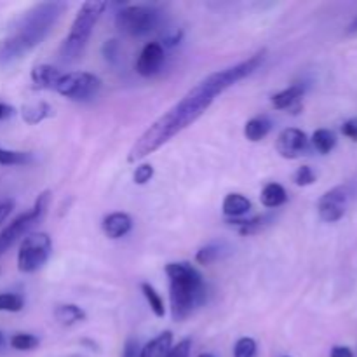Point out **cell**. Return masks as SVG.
Wrapping results in <instances>:
<instances>
[{"label": "cell", "mask_w": 357, "mask_h": 357, "mask_svg": "<svg viewBox=\"0 0 357 357\" xmlns=\"http://www.w3.org/2000/svg\"><path fill=\"white\" fill-rule=\"evenodd\" d=\"M265 59V51L257 52L251 58L244 59V61L237 63V65L229 66V68L218 70V72L211 73L206 79H202L201 82L195 84L183 98H181L178 103H174L173 107L167 112H164V115H160L138 139H136L135 145L129 150L128 160L129 162H136V160L143 159V157L150 155L155 150H159L164 143L169 142L171 138L181 132L183 129H187L188 126L194 124L209 107L215 101V98L218 94H222L223 91L232 87L234 84H237L239 80L246 79L248 75L255 72V70L260 68V65Z\"/></svg>", "instance_id": "cell-1"}, {"label": "cell", "mask_w": 357, "mask_h": 357, "mask_svg": "<svg viewBox=\"0 0 357 357\" xmlns=\"http://www.w3.org/2000/svg\"><path fill=\"white\" fill-rule=\"evenodd\" d=\"M68 9L65 2H40L24 10L0 38V66L16 65L30 54L51 33L61 14Z\"/></svg>", "instance_id": "cell-2"}, {"label": "cell", "mask_w": 357, "mask_h": 357, "mask_svg": "<svg viewBox=\"0 0 357 357\" xmlns=\"http://www.w3.org/2000/svg\"><path fill=\"white\" fill-rule=\"evenodd\" d=\"M171 314L174 321H183L206 300V282L190 264H167Z\"/></svg>", "instance_id": "cell-3"}, {"label": "cell", "mask_w": 357, "mask_h": 357, "mask_svg": "<svg viewBox=\"0 0 357 357\" xmlns=\"http://www.w3.org/2000/svg\"><path fill=\"white\" fill-rule=\"evenodd\" d=\"M105 9H107V2H100V0H89V2L82 3L75 21L72 23V28H70L68 37L63 40L61 47H59V59L63 63H73L82 56L84 49L87 47V42L93 35L94 26Z\"/></svg>", "instance_id": "cell-4"}, {"label": "cell", "mask_w": 357, "mask_h": 357, "mask_svg": "<svg viewBox=\"0 0 357 357\" xmlns=\"http://www.w3.org/2000/svg\"><path fill=\"white\" fill-rule=\"evenodd\" d=\"M49 201H51V192L49 190L42 192V194L37 197V201H35L33 208H31L30 211H26V213H23V215L17 216L16 220H13V222H10L9 225H7L6 229L0 232V255L6 253V251L9 250L13 244H16L17 241L24 236V234L30 232V230L33 229V227L37 225L42 218H44L45 211H47Z\"/></svg>", "instance_id": "cell-5"}, {"label": "cell", "mask_w": 357, "mask_h": 357, "mask_svg": "<svg viewBox=\"0 0 357 357\" xmlns=\"http://www.w3.org/2000/svg\"><path fill=\"white\" fill-rule=\"evenodd\" d=\"M160 24V10L152 6H128L115 14V26L122 33L143 37Z\"/></svg>", "instance_id": "cell-6"}, {"label": "cell", "mask_w": 357, "mask_h": 357, "mask_svg": "<svg viewBox=\"0 0 357 357\" xmlns=\"http://www.w3.org/2000/svg\"><path fill=\"white\" fill-rule=\"evenodd\" d=\"M51 251L52 243L47 234H28L17 251V268L23 274H33L49 260Z\"/></svg>", "instance_id": "cell-7"}, {"label": "cell", "mask_w": 357, "mask_h": 357, "mask_svg": "<svg viewBox=\"0 0 357 357\" xmlns=\"http://www.w3.org/2000/svg\"><path fill=\"white\" fill-rule=\"evenodd\" d=\"M101 89V80L96 75L87 72H70L63 73L61 79L56 84L54 91L61 96L70 98L73 101H87L96 96Z\"/></svg>", "instance_id": "cell-8"}, {"label": "cell", "mask_w": 357, "mask_h": 357, "mask_svg": "<svg viewBox=\"0 0 357 357\" xmlns=\"http://www.w3.org/2000/svg\"><path fill=\"white\" fill-rule=\"evenodd\" d=\"M349 199H351V194L345 187H335L321 195L319 202H317V213H319L321 220L326 223H335L344 218L347 213Z\"/></svg>", "instance_id": "cell-9"}, {"label": "cell", "mask_w": 357, "mask_h": 357, "mask_svg": "<svg viewBox=\"0 0 357 357\" xmlns=\"http://www.w3.org/2000/svg\"><path fill=\"white\" fill-rule=\"evenodd\" d=\"M310 139L307 138L305 132L302 129L288 128L278 136L275 142V149L281 153L284 159H298V157L305 155L309 152Z\"/></svg>", "instance_id": "cell-10"}, {"label": "cell", "mask_w": 357, "mask_h": 357, "mask_svg": "<svg viewBox=\"0 0 357 357\" xmlns=\"http://www.w3.org/2000/svg\"><path fill=\"white\" fill-rule=\"evenodd\" d=\"M164 59H166V54H164V47L159 42H149L145 47L139 52V58L136 61V72L143 77H152L162 68Z\"/></svg>", "instance_id": "cell-11"}, {"label": "cell", "mask_w": 357, "mask_h": 357, "mask_svg": "<svg viewBox=\"0 0 357 357\" xmlns=\"http://www.w3.org/2000/svg\"><path fill=\"white\" fill-rule=\"evenodd\" d=\"M101 227H103V232L107 234V237H110V239H121L126 234L131 232L132 220L126 213H112V215H108L103 220Z\"/></svg>", "instance_id": "cell-12"}, {"label": "cell", "mask_w": 357, "mask_h": 357, "mask_svg": "<svg viewBox=\"0 0 357 357\" xmlns=\"http://www.w3.org/2000/svg\"><path fill=\"white\" fill-rule=\"evenodd\" d=\"M63 73L51 65H37L31 70V82L38 89H54Z\"/></svg>", "instance_id": "cell-13"}, {"label": "cell", "mask_w": 357, "mask_h": 357, "mask_svg": "<svg viewBox=\"0 0 357 357\" xmlns=\"http://www.w3.org/2000/svg\"><path fill=\"white\" fill-rule=\"evenodd\" d=\"M251 201L244 197L243 194H229L223 199V215L230 216L232 220L241 218L246 213H250Z\"/></svg>", "instance_id": "cell-14"}, {"label": "cell", "mask_w": 357, "mask_h": 357, "mask_svg": "<svg viewBox=\"0 0 357 357\" xmlns=\"http://www.w3.org/2000/svg\"><path fill=\"white\" fill-rule=\"evenodd\" d=\"M173 333L171 331H164L159 337L153 338L150 344H146L145 347L139 352V357H166L169 349L173 347Z\"/></svg>", "instance_id": "cell-15"}, {"label": "cell", "mask_w": 357, "mask_h": 357, "mask_svg": "<svg viewBox=\"0 0 357 357\" xmlns=\"http://www.w3.org/2000/svg\"><path fill=\"white\" fill-rule=\"evenodd\" d=\"M54 115V108L51 105H47L45 101H40V103H33V105H24L21 108V117L26 124L35 126L38 122L45 121V119L52 117Z\"/></svg>", "instance_id": "cell-16"}, {"label": "cell", "mask_w": 357, "mask_h": 357, "mask_svg": "<svg viewBox=\"0 0 357 357\" xmlns=\"http://www.w3.org/2000/svg\"><path fill=\"white\" fill-rule=\"evenodd\" d=\"M303 94H305V87L300 86V84H295V86H289L288 89L274 94L272 96V105L278 110H286V108H291L293 105L298 103L303 98Z\"/></svg>", "instance_id": "cell-17"}, {"label": "cell", "mask_w": 357, "mask_h": 357, "mask_svg": "<svg viewBox=\"0 0 357 357\" xmlns=\"http://www.w3.org/2000/svg\"><path fill=\"white\" fill-rule=\"evenodd\" d=\"M260 201L265 208L268 209H278L288 201V194H286L284 187L279 183H267L261 190Z\"/></svg>", "instance_id": "cell-18"}, {"label": "cell", "mask_w": 357, "mask_h": 357, "mask_svg": "<svg viewBox=\"0 0 357 357\" xmlns=\"http://www.w3.org/2000/svg\"><path fill=\"white\" fill-rule=\"evenodd\" d=\"M229 251V246H227L225 243H209L197 251L195 260L201 265H211L215 264V261L222 260L223 257H227Z\"/></svg>", "instance_id": "cell-19"}, {"label": "cell", "mask_w": 357, "mask_h": 357, "mask_svg": "<svg viewBox=\"0 0 357 357\" xmlns=\"http://www.w3.org/2000/svg\"><path fill=\"white\" fill-rule=\"evenodd\" d=\"M54 317L59 324H63V326H72V324L86 321L87 316H86V312H84V309H80L79 305H73V303H65V305L56 307Z\"/></svg>", "instance_id": "cell-20"}, {"label": "cell", "mask_w": 357, "mask_h": 357, "mask_svg": "<svg viewBox=\"0 0 357 357\" xmlns=\"http://www.w3.org/2000/svg\"><path fill=\"white\" fill-rule=\"evenodd\" d=\"M272 129V122L268 121L265 115H261V117H253L251 121L246 122V126H244V136H246L250 142H260V139H264L265 136L271 132Z\"/></svg>", "instance_id": "cell-21"}, {"label": "cell", "mask_w": 357, "mask_h": 357, "mask_svg": "<svg viewBox=\"0 0 357 357\" xmlns=\"http://www.w3.org/2000/svg\"><path fill=\"white\" fill-rule=\"evenodd\" d=\"M310 142H312V146L317 152L326 155V153H330L331 150L337 146V136H335V132L330 131V129H317L312 135V139H310Z\"/></svg>", "instance_id": "cell-22"}, {"label": "cell", "mask_w": 357, "mask_h": 357, "mask_svg": "<svg viewBox=\"0 0 357 357\" xmlns=\"http://www.w3.org/2000/svg\"><path fill=\"white\" fill-rule=\"evenodd\" d=\"M274 222V215H264L257 216V218L246 220V222H241V220H232V223H236L239 227L241 236H251V234L260 232L261 229H265L267 225Z\"/></svg>", "instance_id": "cell-23"}, {"label": "cell", "mask_w": 357, "mask_h": 357, "mask_svg": "<svg viewBox=\"0 0 357 357\" xmlns=\"http://www.w3.org/2000/svg\"><path fill=\"white\" fill-rule=\"evenodd\" d=\"M33 160L30 152H17V150L0 149V164L2 166H26Z\"/></svg>", "instance_id": "cell-24"}, {"label": "cell", "mask_w": 357, "mask_h": 357, "mask_svg": "<svg viewBox=\"0 0 357 357\" xmlns=\"http://www.w3.org/2000/svg\"><path fill=\"white\" fill-rule=\"evenodd\" d=\"M142 293L145 295L146 302H149L150 310H152L157 317H164V314H166V307H164V300L160 298V295L155 291V288H153L152 284H149V282H143Z\"/></svg>", "instance_id": "cell-25"}, {"label": "cell", "mask_w": 357, "mask_h": 357, "mask_svg": "<svg viewBox=\"0 0 357 357\" xmlns=\"http://www.w3.org/2000/svg\"><path fill=\"white\" fill-rule=\"evenodd\" d=\"M24 307V300L16 293H0V312H20Z\"/></svg>", "instance_id": "cell-26"}, {"label": "cell", "mask_w": 357, "mask_h": 357, "mask_svg": "<svg viewBox=\"0 0 357 357\" xmlns=\"http://www.w3.org/2000/svg\"><path fill=\"white\" fill-rule=\"evenodd\" d=\"M38 344L40 340L30 333H16L10 337V347L16 351H33L35 347H38Z\"/></svg>", "instance_id": "cell-27"}, {"label": "cell", "mask_w": 357, "mask_h": 357, "mask_svg": "<svg viewBox=\"0 0 357 357\" xmlns=\"http://www.w3.org/2000/svg\"><path fill=\"white\" fill-rule=\"evenodd\" d=\"M257 354V342L253 338H241L234 347V357H255Z\"/></svg>", "instance_id": "cell-28"}, {"label": "cell", "mask_w": 357, "mask_h": 357, "mask_svg": "<svg viewBox=\"0 0 357 357\" xmlns=\"http://www.w3.org/2000/svg\"><path fill=\"white\" fill-rule=\"evenodd\" d=\"M314 181H316V173L312 171V167L310 166L298 167V171L295 173V183L298 185V187H309V185H312Z\"/></svg>", "instance_id": "cell-29"}, {"label": "cell", "mask_w": 357, "mask_h": 357, "mask_svg": "<svg viewBox=\"0 0 357 357\" xmlns=\"http://www.w3.org/2000/svg\"><path fill=\"white\" fill-rule=\"evenodd\" d=\"M152 178H153V166H150V164H142V166L136 167L135 174H132V180H135L136 185L149 183Z\"/></svg>", "instance_id": "cell-30"}, {"label": "cell", "mask_w": 357, "mask_h": 357, "mask_svg": "<svg viewBox=\"0 0 357 357\" xmlns=\"http://www.w3.org/2000/svg\"><path fill=\"white\" fill-rule=\"evenodd\" d=\"M119 54H121V47H119L117 40H107L103 44V56L108 63L115 65L119 61Z\"/></svg>", "instance_id": "cell-31"}, {"label": "cell", "mask_w": 357, "mask_h": 357, "mask_svg": "<svg viewBox=\"0 0 357 357\" xmlns=\"http://www.w3.org/2000/svg\"><path fill=\"white\" fill-rule=\"evenodd\" d=\"M190 349H192V342L190 338H183L181 342H178L174 347L169 349L166 357H188L190 356Z\"/></svg>", "instance_id": "cell-32"}, {"label": "cell", "mask_w": 357, "mask_h": 357, "mask_svg": "<svg viewBox=\"0 0 357 357\" xmlns=\"http://www.w3.org/2000/svg\"><path fill=\"white\" fill-rule=\"evenodd\" d=\"M342 135L347 136L352 142H357V119H349L342 126Z\"/></svg>", "instance_id": "cell-33"}, {"label": "cell", "mask_w": 357, "mask_h": 357, "mask_svg": "<svg viewBox=\"0 0 357 357\" xmlns=\"http://www.w3.org/2000/svg\"><path fill=\"white\" fill-rule=\"evenodd\" d=\"M139 344L138 340L135 338H129L128 342L124 344V349H122V356L121 357H139Z\"/></svg>", "instance_id": "cell-34"}, {"label": "cell", "mask_w": 357, "mask_h": 357, "mask_svg": "<svg viewBox=\"0 0 357 357\" xmlns=\"http://www.w3.org/2000/svg\"><path fill=\"white\" fill-rule=\"evenodd\" d=\"M330 357H354V352H352L351 347H345V345H335L331 349Z\"/></svg>", "instance_id": "cell-35"}, {"label": "cell", "mask_w": 357, "mask_h": 357, "mask_svg": "<svg viewBox=\"0 0 357 357\" xmlns=\"http://www.w3.org/2000/svg\"><path fill=\"white\" fill-rule=\"evenodd\" d=\"M14 209L13 201H2L0 202V223H3L7 220V216L10 215V211Z\"/></svg>", "instance_id": "cell-36"}, {"label": "cell", "mask_w": 357, "mask_h": 357, "mask_svg": "<svg viewBox=\"0 0 357 357\" xmlns=\"http://www.w3.org/2000/svg\"><path fill=\"white\" fill-rule=\"evenodd\" d=\"M14 114H16V108L7 103H0V121H6V119L13 117Z\"/></svg>", "instance_id": "cell-37"}, {"label": "cell", "mask_w": 357, "mask_h": 357, "mask_svg": "<svg viewBox=\"0 0 357 357\" xmlns=\"http://www.w3.org/2000/svg\"><path fill=\"white\" fill-rule=\"evenodd\" d=\"M3 345H6V337H3V333L0 331V349H2Z\"/></svg>", "instance_id": "cell-38"}, {"label": "cell", "mask_w": 357, "mask_h": 357, "mask_svg": "<svg viewBox=\"0 0 357 357\" xmlns=\"http://www.w3.org/2000/svg\"><path fill=\"white\" fill-rule=\"evenodd\" d=\"M351 30H352V31L357 30V17H356V20H354V23L351 24Z\"/></svg>", "instance_id": "cell-39"}, {"label": "cell", "mask_w": 357, "mask_h": 357, "mask_svg": "<svg viewBox=\"0 0 357 357\" xmlns=\"http://www.w3.org/2000/svg\"><path fill=\"white\" fill-rule=\"evenodd\" d=\"M197 357H215L213 354H199Z\"/></svg>", "instance_id": "cell-40"}]
</instances>
